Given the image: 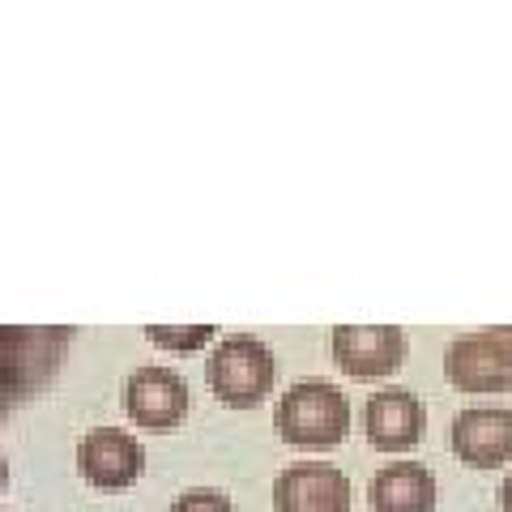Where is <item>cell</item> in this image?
Instances as JSON below:
<instances>
[{
    "instance_id": "6da1fadb",
    "label": "cell",
    "mask_w": 512,
    "mask_h": 512,
    "mask_svg": "<svg viewBox=\"0 0 512 512\" xmlns=\"http://www.w3.org/2000/svg\"><path fill=\"white\" fill-rule=\"evenodd\" d=\"M73 342L69 325L56 329H26V325H0V423L5 414L39 389L43 380L60 372L64 346Z\"/></svg>"
},
{
    "instance_id": "7a4b0ae2",
    "label": "cell",
    "mask_w": 512,
    "mask_h": 512,
    "mask_svg": "<svg viewBox=\"0 0 512 512\" xmlns=\"http://www.w3.org/2000/svg\"><path fill=\"white\" fill-rule=\"evenodd\" d=\"M205 380L222 406L252 410L261 406L278 384V359L261 338L252 333H227L218 338L210 359H205Z\"/></svg>"
},
{
    "instance_id": "3957f363",
    "label": "cell",
    "mask_w": 512,
    "mask_h": 512,
    "mask_svg": "<svg viewBox=\"0 0 512 512\" xmlns=\"http://www.w3.org/2000/svg\"><path fill=\"white\" fill-rule=\"evenodd\" d=\"M274 427L295 448H338L350 431V397L329 380H299L278 397Z\"/></svg>"
},
{
    "instance_id": "277c9868",
    "label": "cell",
    "mask_w": 512,
    "mask_h": 512,
    "mask_svg": "<svg viewBox=\"0 0 512 512\" xmlns=\"http://www.w3.org/2000/svg\"><path fill=\"white\" fill-rule=\"evenodd\" d=\"M192 410V389L188 380L167 363H146L133 367L124 384V414L146 431H175Z\"/></svg>"
},
{
    "instance_id": "5b68a950",
    "label": "cell",
    "mask_w": 512,
    "mask_h": 512,
    "mask_svg": "<svg viewBox=\"0 0 512 512\" xmlns=\"http://www.w3.org/2000/svg\"><path fill=\"white\" fill-rule=\"evenodd\" d=\"M329 350L350 380H380L406 363L410 338L402 325H333Z\"/></svg>"
},
{
    "instance_id": "8992f818",
    "label": "cell",
    "mask_w": 512,
    "mask_h": 512,
    "mask_svg": "<svg viewBox=\"0 0 512 512\" xmlns=\"http://www.w3.org/2000/svg\"><path fill=\"white\" fill-rule=\"evenodd\" d=\"M77 474L99 491L133 487L146 474V448L124 427H94L77 440Z\"/></svg>"
},
{
    "instance_id": "52a82bcc",
    "label": "cell",
    "mask_w": 512,
    "mask_h": 512,
    "mask_svg": "<svg viewBox=\"0 0 512 512\" xmlns=\"http://www.w3.org/2000/svg\"><path fill=\"white\" fill-rule=\"evenodd\" d=\"M423 423H427L423 402L414 397V389H402V384L376 389L363 402V436L380 453H410L423 440Z\"/></svg>"
},
{
    "instance_id": "ba28073f",
    "label": "cell",
    "mask_w": 512,
    "mask_h": 512,
    "mask_svg": "<svg viewBox=\"0 0 512 512\" xmlns=\"http://www.w3.org/2000/svg\"><path fill=\"white\" fill-rule=\"evenodd\" d=\"M350 478L329 461H299L274 478L278 512H350Z\"/></svg>"
},
{
    "instance_id": "9c48e42d",
    "label": "cell",
    "mask_w": 512,
    "mask_h": 512,
    "mask_svg": "<svg viewBox=\"0 0 512 512\" xmlns=\"http://www.w3.org/2000/svg\"><path fill=\"white\" fill-rule=\"evenodd\" d=\"M444 376L461 393H508L512 389V367L491 342L487 329L461 333L444 350Z\"/></svg>"
},
{
    "instance_id": "30bf717a",
    "label": "cell",
    "mask_w": 512,
    "mask_h": 512,
    "mask_svg": "<svg viewBox=\"0 0 512 512\" xmlns=\"http://www.w3.org/2000/svg\"><path fill=\"white\" fill-rule=\"evenodd\" d=\"M453 453L474 470H495L512 461V410L466 406L453 419Z\"/></svg>"
},
{
    "instance_id": "8fae6325",
    "label": "cell",
    "mask_w": 512,
    "mask_h": 512,
    "mask_svg": "<svg viewBox=\"0 0 512 512\" xmlns=\"http://www.w3.org/2000/svg\"><path fill=\"white\" fill-rule=\"evenodd\" d=\"M372 512H436V474L419 461H389L367 483Z\"/></svg>"
},
{
    "instance_id": "7c38bea8",
    "label": "cell",
    "mask_w": 512,
    "mask_h": 512,
    "mask_svg": "<svg viewBox=\"0 0 512 512\" xmlns=\"http://www.w3.org/2000/svg\"><path fill=\"white\" fill-rule=\"evenodd\" d=\"M146 338L154 346H163V350H201V346H210L218 338V329L214 325H146Z\"/></svg>"
},
{
    "instance_id": "4fadbf2b",
    "label": "cell",
    "mask_w": 512,
    "mask_h": 512,
    "mask_svg": "<svg viewBox=\"0 0 512 512\" xmlns=\"http://www.w3.org/2000/svg\"><path fill=\"white\" fill-rule=\"evenodd\" d=\"M167 512H235V504L218 487H188L184 495H175Z\"/></svg>"
},
{
    "instance_id": "5bb4252c",
    "label": "cell",
    "mask_w": 512,
    "mask_h": 512,
    "mask_svg": "<svg viewBox=\"0 0 512 512\" xmlns=\"http://www.w3.org/2000/svg\"><path fill=\"white\" fill-rule=\"evenodd\" d=\"M487 333H491V342L500 346V355H504V359H508V367H512V325H491Z\"/></svg>"
},
{
    "instance_id": "9a60e30c",
    "label": "cell",
    "mask_w": 512,
    "mask_h": 512,
    "mask_svg": "<svg viewBox=\"0 0 512 512\" xmlns=\"http://www.w3.org/2000/svg\"><path fill=\"white\" fill-rule=\"evenodd\" d=\"M500 508L512 512V470L504 474V487H500Z\"/></svg>"
},
{
    "instance_id": "2e32d148",
    "label": "cell",
    "mask_w": 512,
    "mask_h": 512,
    "mask_svg": "<svg viewBox=\"0 0 512 512\" xmlns=\"http://www.w3.org/2000/svg\"><path fill=\"white\" fill-rule=\"evenodd\" d=\"M5 483H9V461H5V453H0V491H5Z\"/></svg>"
},
{
    "instance_id": "e0dca14e",
    "label": "cell",
    "mask_w": 512,
    "mask_h": 512,
    "mask_svg": "<svg viewBox=\"0 0 512 512\" xmlns=\"http://www.w3.org/2000/svg\"><path fill=\"white\" fill-rule=\"evenodd\" d=\"M0 512H5V508H0Z\"/></svg>"
}]
</instances>
